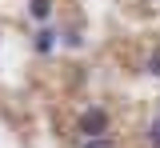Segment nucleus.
<instances>
[{
	"instance_id": "nucleus-1",
	"label": "nucleus",
	"mask_w": 160,
	"mask_h": 148,
	"mask_svg": "<svg viewBox=\"0 0 160 148\" xmlns=\"http://www.w3.org/2000/svg\"><path fill=\"white\" fill-rule=\"evenodd\" d=\"M76 132L84 136V140H92V136H108V112L104 108H84L80 112V120H76Z\"/></svg>"
},
{
	"instance_id": "nucleus-4",
	"label": "nucleus",
	"mask_w": 160,
	"mask_h": 148,
	"mask_svg": "<svg viewBox=\"0 0 160 148\" xmlns=\"http://www.w3.org/2000/svg\"><path fill=\"white\" fill-rule=\"evenodd\" d=\"M80 148H112V136H92V140H84Z\"/></svg>"
},
{
	"instance_id": "nucleus-5",
	"label": "nucleus",
	"mask_w": 160,
	"mask_h": 148,
	"mask_svg": "<svg viewBox=\"0 0 160 148\" xmlns=\"http://www.w3.org/2000/svg\"><path fill=\"white\" fill-rule=\"evenodd\" d=\"M148 144L160 148V120H152V124H148Z\"/></svg>"
},
{
	"instance_id": "nucleus-3",
	"label": "nucleus",
	"mask_w": 160,
	"mask_h": 148,
	"mask_svg": "<svg viewBox=\"0 0 160 148\" xmlns=\"http://www.w3.org/2000/svg\"><path fill=\"white\" fill-rule=\"evenodd\" d=\"M28 12H32L36 20H48V16H52V0H32V4H28Z\"/></svg>"
},
{
	"instance_id": "nucleus-2",
	"label": "nucleus",
	"mask_w": 160,
	"mask_h": 148,
	"mask_svg": "<svg viewBox=\"0 0 160 148\" xmlns=\"http://www.w3.org/2000/svg\"><path fill=\"white\" fill-rule=\"evenodd\" d=\"M32 44H36V52H40V56H48V52L56 48V28H40Z\"/></svg>"
},
{
	"instance_id": "nucleus-6",
	"label": "nucleus",
	"mask_w": 160,
	"mask_h": 148,
	"mask_svg": "<svg viewBox=\"0 0 160 148\" xmlns=\"http://www.w3.org/2000/svg\"><path fill=\"white\" fill-rule=\"evenodd\" d=\"M148 72H152V76H160V48L148 56Z\"/></svg>"
}]
</instances>
